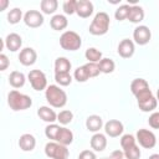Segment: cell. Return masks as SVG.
Masks as SVG:
<instances>
[{"label": "cell", "instance_id": "17", "mask_svg": "<svg viewBox=\"0 0 159 159\" xmlns=\"http://www.w3.org/2000/svg\"><path fill=\"white\" fill-rule=\"evenodd\" d=\"M37 116L43 120V122H47V123H55V120H57V114L55 113L53 109H51L50 107L47 106H42L37 109Z\"/></svg>", "mask_w": 159, "mask_h": 159}, {"label": "cell", "instance_id": "12", "mask_svg": "<svg viewBox=\"0 0 159 159\" xmlns=\"http://www.w3.org/2000/svg\"><path fill=\"white\" fill-rule=\"evenodd\" d=\"M124 130L123 123L117 120V119H111L104 124V132L107 135H109L111 138H116L119 137Z\"/></svg>", "mask_w": 159, "mask_h": 159}, {"label": "cell", "instance_id": "15", "mask_svg": "<svg viewBox=\"0 0 159 159\" xmlns=\"http://www.w3.org/2000/svg\"><path fill=\"white\" fill-rule=\"evenodd\" d=\"M89 144H91V148L94 152H103L107 147V138L102 133H96V134L92 135V138L89 140Z\"/></svg>", "mask_w": 159, "mask_h": 159}, {"label": "cell", "instance_id": "28", "mask_svg": "<svg viewBox=\"0 0 159 159\" xmlns=\"http://www.w3.org/2000/svg\"><path fill=\"white\" fill-rule=\"evenodd\" d=\"M157 104H158V99L153 96L152 98L147 99V101H143V102H138V107L142 112H152L157 108Z\"/></svg>", "mask_w": 159, "mask_h": 159}, {"label": "cell", "instance_id": "5", "mask_svg": "<svg viewBox=\"0 0 159 159\" xmlns=\"http://www.w3.org/2000/svg\"><path fill=\"white\" fill-rule=\"evenodd\" d=\"M45 154L50 159H68V149L57 142H48L45 145Z\"/></svg>", "mask_w": 159, "mask_h": 159}, {"label": "cell", "instance_id": "22", "mask_svg": "<svg viewBox=\"0 0 159 159\" xmlns=\"http://www.w3.org/2000/svg\"><path fill=\"white\" fill-rule=\"evenodd\" d=\"M143 19H144V10L139 5L130 6L129 14H128V20L133 24H139Z\"/></svg>", "mask_w": 159, "mask_h": 159}, {"label": "cell", "instance_id": "34", "mask_svg": "<svg viewBox=\"0 0 159 159\" xmlns=\"http://www.w3.org/2000/svg\"><path fill=\"white\" fill-rule=\"evenodd\" d=\"M55 81L60 84V86H68L72 82V76L70 73H55Z\"/></svg>", "mask_w": 159, "mask_h": 159}, {"label": "cell", "instance_id": "37", "mask_svg": "<svg viewBox=\"0 0 159 159\" xmlns=\"http://www.w3.org/2000/svg\"><path fill=\"white\" fill-rule=\"evenodd\" d=\"M83 66H84V68H86V71H87V73H88L89 78H92V77H97V76L101 73L98 63L87 62V63H86V65H83Z\"/></svg>", "mask_w": 159, "mask_h": 159}, {"label": "cell", "instance_id": "4", "mask_svg": "<svg viewBox=\"0 0 159 159\" xmlns=\"http://www.w3.org/2000/svg\"><path fill=\"white\" fill-rule=\"evenodd\" d=\"M60 46L67 51L80 50L82 46L81 36L75 31H65L60 37Z\"/></svg>", "mask_w": 159, "mask_h": 159}, {"label": "cell", "instance_id": "45", "mask_svg": "<svg viewBox=\"0 0 159 159\" xmlns=\"http://www.w3.org/2000/svg\"><path fill=\"white\" fill-rule=\"evenodd\" d=\"M148 159H159V154H152Z\"/></svg>", "mask_w": 159, "mask_h": 159}, {"label": "cell", "instance_id": "29", "mask_svg": "<svg viewBox=\"0 0 159 159\" xmlns=\"http://www.w3.org/2000/svg\"><path fill=\"white\" fill-rule=\"evenodd\" d=\"M21 19H22V11H21V9H19V7L11 9V10L9 11V14H7V21H9V24H11V25H15V24L20 22Z\"/></svg>", "mask_w": 159, "mask_h": 159}, {"label": "cell", "instance_id": "35", "mask_svg": "<svg viewBox=\"0 0 159 159\" xmlns=\"http://www.w3.org/2000/svg\"><path fill=\"white\" fill-rule=\"evenodd\" d=\"M135 142H137V139L134 138V135H132V134H124L120 138V147H122L123 150H125V149L133 147L134 144H137Z\"/></svg>", "mask_w": 159, "mask_h": 159}, {"label": "cell", "instance_id": "19", "mask_svg": "<svg viewBox=\"0 0 159 159\" xmlns=\"http://www.w3.org/2000/svg\"><path fill=\"white\" fill-rule=\"evenodd\" d=\"M56 142L62 144V145H70L72 142H73V133L66 128V127H61L58 134H57V138H56Z\"/></svg>", "mask_w": 159, "mask_h": 159}, {"label": "cell", "instance_id": "9", "mask_svg": "<svg viewBox=\"0 0 159 159\" xmlns=\"http://www.w3.org/2000/svg\"><path fill=\"white\" fill-rule=\"evenodd\" d=\"M24 22L31 29H37L43 24V15L37 10H29L24 15Z\"/></svg>", "mask_w": 159, "mask_h": 159}, {"label": "cell", "instance_id": "31", "mask_svg": "<svg viewBox=\"0 0 159 159\" xmlns=\"http://www.w3.org/2000/svg\"><path fill=\"white\" fill-rule=\"evenodd\" d=\"M60 129H61L60 125H57V124H55V123H51V124H48V125L45 128V135H46L48 139L56 142V138H57V134H58Z\"/></svg>", "mask_w": 159, "mask_h": 159}, {"label": "cell", "instance_id": "23", "mask_svg": "<svg viewBox=\"0 0 159 159\" xmlns=\"http://www.w3.org/2000/svg\"><path fill=\"white\" fill-rule=\"evenodd\" d=\"M25 75L22 72H19V71H12L9 76V83L10 86H12L14 88H20L25 84Z\"/></svg>", "mask_w": 159, "mask_h": 159}, {"label": "cell", "instance_id": "30", "mask_svg": "<svg viewBox=\"0 0 159 159\" xmlns=\"http://www.w3.org/2000/svg\"><path fill=\"white\" fill-rule=\"evenodd\" d=\"M72 119H73V113H72L71 111H68V109H63V111H61V112L57 114V120H58L60 124H62V125L70 124V123L72 122Z\"/></svg>", "mask_w": 159, "mask_h": 159}, {"label": "cell", "instance_id": "27", "mask_svg": "<svg viewBox=\"0 0 159 159\" xmlns=\"http://www.w3.org/2000/svg\"><path fill=\"white\" fill-rule=\"evenodd\" d=\"M98 66H99V71L101 73H112L116 68V63L111 58H102L99 62H98Z\"/></svg>", "mask_w": 159, "mask_h": 159}, {"label": "cell", "instance_id": "10", "mask_svg": "<svg viewBox=\"0 0 159 159\" xmlns=\"http://www.w3.org/2000/svg\"><path fill=\"white\" fill-rule=\"evenodd\" d=\"M118 55L123 58H130L133 55H134V51H135V46H134V42L129 39H123L119 45H118Z\"/></svg>", "mask_w": 159, "mask_h": 159}, {"label": "cell", "instance_id": "47", "mask_svg": "<svg viewBox=\"0 0 159 159\" xmlns=\"http://www.w3.org/2000/svg\"><path fill=\"white\" fill-rule=\"evenodd\" d=\"M101 159H108V158H101Z\"/></svg>", "mask_w": 159, "mask_h": 159}, {"label": "cell", "instance_id": "13", "mask_svg": "<svg viewBox=\"0 0 159 159\" xmlns=\"http://www.w3.org/2000/svg\"><path fill=\"white\" fill-rule=\"evenodd\" d=\"M93 12V4L88 0H77L76 1V14L82 17L87 19Z\"/></svg>", "mask_w": 159, "mask_h": 159}, {"label": "cell", "instance_id": "18", "mask_svg": "<svg viewBox=\"0 0 159 159\" xmlns=\"http://www.w3.org/2000/svg\"><path fill=\"white\" fill-rule=\"evenodd\" d=\"M102 127H103V120H102L101 116L92 114V116H89V117L86 119V128H87L89 132L97 133Z\"/></svg>", "mask_w": 159, "mask_h": 159}, {"label": "cell", "instance_id": "3", "mask_svg": "<svg viewBox=\"0 0 159 159\" xmlns=\"http://www.w3.org/2000/svg\"><path fill=\"white\" fill-rule=\"evenodd\" d=\"M109 24H111V20H109V16L107 12H98L96 14L94 19L92 20V24L89 25V34L94 35V36H102L104 34H107L108 29H109Z\"/></svg>", "mask_w": 159, "mask_h": 159}, {"label": "cell", "instance_id": "11", "mask_svg": "<svg viewBox=\"0 0 159 159\" xmlns=\"http://www.w3.org/2000/svg\"><path fill=\"white\" fill-rule=\"evenodd\" d=\"M37 60V53L32 47H25L19 53V61L24 66H32Z\"/></svg>", "mask_w": 159, "mask_h": 159}, {"label": "cell", "instance_id": "8", "mask_svg": "<svg viewBox=\"0 0 159 159\" xmlns=\"http://www.w3.org/2000/svg\"><path fill=\"white\" fill-rule=\"evenodd\" d=\"M133 39H134V41H135L137 45L144 46V45H147V43L150 41V39H152V32H150V30H149L148 26L139 25V26H137V27L134 29V31H133Z\"/></svg>", "mask_w": 159, "mask_h": 159}, {"label": "cell", "instance_id": "24", "mask_svg": "<svg viewBox=\"0 0 159 159\" xmlns=\"http://www.w3.org/2000/svg\"><path fill=\"white\" fill-rule=\"evenodd\" d=\"M145 89H149V84L144 78H135V80L132 81L130 91H132V93L134 96H137L138 93H140V92H143Z\"/></svg>", "mask_w": 159, "mask_h": 159}, {"label": "cell", "instance_id": "42", "mask_svg": "<svg viewBox=\"0 0 159 159\" xmlns=\"http://www.w3.org/2000/svg\"><path fill=\"white\" fill-rule=\"evenodd\" d=\"M9 65H10V61H9L7 56L1 53L0 55V71H5L9 67Z\"/></svg>", "mask_w": 159, "mask_h": 159}, {"label": "cell", "instance_id": "16", "mask_svg": "<svg viewBox=\"0 0 159 159\" xmlns=\"http://www.w3.org/2000/svg\"><path fill=\"white\" fill-rule=\"evenodd\" d=\"M19 147L24 152H31V150H34L35 147H36V139H35V137L32 134H29V133L22 134L20 137V139H19Z\"/></svg>", "mask_w": 159, "mask_h": 159}, {"label": "cell", "instance_id": "1", "mask_svg": "<svg viewBox=\"0 0 159 159\" xmlns=\"http://www.w3.org/2000/svg\"><path fill=\"white\" fill-rule=\"evenodd\" d=\"M45 97H46V101L48 102V104L55 108H62L67 103L66 92L60 86H56V84L47 86V88L45 89Z\"/></svg>", "mask_w": 159, "mask_h": 159}, {"label": "cell", "instance_id": "39", "mask_svg": "<svg viewBox=\"0 0 159 159\" xmlns=\"http://www.w3.org/2000/svg\"><path fill=\"white\" fill-rule=\"evenodd\" d=\"M148 123L152 128L154 129H159V112H154L149 116V119H148Z\"/></svg>", "mask_w": 159, "mask_h": 159}, {"label": "cell", "instance_id": "44", "mask_svg": "<svg viewBox=\"0 0 159 159\" xmlns=\"http://www.w3.org/2000/svg\"><path fill=\"white\" fill-rule=\"evenodd\" d=\"M7 5H9V1L7 0H0V11H4Z\"/></svg>", "mask_w": 159, "mask_h": 159}, {"label": "cell", "instance_id": "14", "mask_svg": "<svg viewBox=\"0 0 159 159\" xmlns=\"http://www.w3.org/2000/svg\"><path fill=\"white\" fill-rule=\"evenodd\" d=\"M5 41V46L9 51L11 52H16L17 50L21 48V45H22V39L19 34L16 32H11L6 36V39L4 40Z\"/></svg>", "mask_w": 159, "mask_h": 159}, {"label": "cell", "instance_id": "43", "mask_svg": "<svg viewBox=\"0 0 159 159\" xmlns=\"http://www.w3.org/2000/svg\"><path fill=\"white\" fill-rule=\"evenodd\" d=\"M124 158V153L123 150H114L111 153V155L108 157V159H123Z\"/></svg>", "mask_w": 159, "mask_h": 159}, {"label": "cell", "instance_id": "36", "mask_svg": "<svg viewBox=\"0 0 159 159\" xmlns=\"http://www.w3.org/2000/svg\"><path fill=\"white\" fill-rule=\"evenodd\" d=\"M123 153H124V157L127 159H139L140 158V149L137 144H134L133 147L123 150Z\"/></svg>", "mask_w": 159, "mask_h": 159}, {"label": "cell", "instance_id": "40", "mask_svg": "<svg viewBox=\"0 0 159 159\" xmlns=\"http://www.w3.org/2000/svg\"><path fill=\"white\" fill-rule=\"evenodd\" d=\"M152 97H153V93H152L150 88L149 89H145V91H143V92H140V93H138L135 96L137 102H143V101H147V99H149Z\"/></svg>", "mask_w": 159, "mask_h": 159}, {"label": "cell", "instance_id": "25", "mask_svg": "<svg viewBox=\"0 0 159 159\" xmlns=\"http://www.w3.org/2000/svg\"><path fill=\"white\" fill-rule=\"evenodd\" d=\"M57 6H58V2L56 0H42L41 4H40L41 11L46 15L53 14L57 10Z\"/></svg>", "mask_w": 159, "mask_h": 159}, {"label": "cell", "instance_id": "21", "mask_svg": "<svg viewBox=\"0 0 159 159\" xmlns=\"http://www.w3.org/2000/svg\"><path fill=\"white\" fill-rule=\"evenodd\" d=\"M72 65L66 57H57L55 61V73H70Z\"/></svg>", "mask_w": 159, "mask_h": 159}, {"label": "cell", "instance_id": "7", "mask_svg": "<svg viewBox=\"0 0 159 159\" xmlns=\"http://www.w3.org/2000/svg\"><path fill=\"white\" fill-rule=\"evenodd\" d=\"M135 139L139 143V145L143 147V148H145V149H152L157 144V137H155V134L153 132H150L148 129H143V128L137 132Z\"/></svg>", "mask_w": 159, "mask_h": 159}, {"label": "cell", "instance_id": "20", "mask_svg": "<svg viewBox=\"0 0 159 159\" xmlns=\"http://www.w3.org/2000/svg\"><path fill=\"white\" fill-rule=\"evenodd\" d=\"M50 25L55 31H62L67 27L68 25V20L66 19L65 15H53L52 19L50 20Z\"/></svg>", "mask_w": 159, "mask_h": 159}, {"label": "cell", "instance_id": "38", "mask_svg": "<svg viewBox=\"0 0 159 159\" xmlns=\"http://www.w3.org/2000/svg\"><path fill=\"white\" fill-rule=\"evenodd\" d=\"M65 14L67 15H72L76 12V0H67L63 2V6H62Z\"/></svg>", "mask_w": 159, "mask_h": 159}, {"label": "cell", "instance_id": "6", "mask_svg": "<svg viewBox=\"0 0 159 159\" xmlns=\"http://www.w3.org/2000/svg\"><path fill=\"white\" fill-rule=\"evenodd\" d=\"M31 87L35 91H43L47 88V78L45 73L40 70H31L27 75Z\"/></svg>", "mask_w": 159, "mask_h": 159}, {"label": "cell", "instance_id": "32", "mask_svg": "<svg viewBox=\"0 0 159 159\" xmlns=\"http://www.w3.org/2000/svg\"><path fill=\"white\" fill-rule=\"evenodd\" d=\"M129 10H130V5H120L116 12H114V17L118 20V21H123L125 19H128V14H129Z\"/></svg>", "mask_w": 159, "mask_h": 159}, {"label": "cell", "instance_id": "33", "mask_svg": "<svg viewBox=\"0 0 159 159\" xmlns=\"http://www.w3.org/2000/svg\"><path fill=\"white\" fill-rule=\"evenodd\" d=\"M73 77H75V80H76L77 82H81V83H82V82H86L87 80H89V76H88V73H87L84 66L77 67V68L75 70Z\"/></svg>", "mask_w": 159, "mask_h": 159}, {"label": "cell", "instance_id": "26", "mask_svg": "<svg viewBox=\"0 0 159 159\" xmlns=\"http://www.w3.org/2000/svg\"><path fill=\"white\" fill-rule=\"evenodd\" d=\"M84 56H86V60H88V62H93V63H98L102 60V52L96 47L87 48L84 52Z\"/></svg>", "mask_w": 159, "mask_h": 159}, {"label": "cell", "instance_id": "41", "mask_svg": "<svg viewBox=\"0 0 159 159\" xmlns=\"http://www.w3.org/2000/svg\"><path fill=\"white\" fill-rule=\"evenodd\" d=\"M78 159H97V157H96L94 152H92V150H83L80 153Z\"/></svg>", "mask_w": 159, "mask_h": 159}, {"label": "cell", "instance_id": "2", "mask_svg": "<svg viewBox=\"0 0 159 159\" xmlns=\"http://www.w3.org/2000/svg\"><path fill=\"white\" fill-rule=\"evenodd\" d=\"M7 104L12 111H25L32 106V99L27 94L12 89L7 94Z\"/></svg>", "mask_w": 159, "mask_h": 159}, {"label": "cell", "instance_id": "46", "mask_svg": "<svg viewBox=\"0 0 159 159\" xmlns=\"http://www.w3.org/2000/svg\"><path fill=\"white\" fill-rule=\"evenodd\" d=\"M157 99L159 101V88H158V91H157Z\"/></svg>", "mask_w": 159, "mask_h": 159}]
</instances>
